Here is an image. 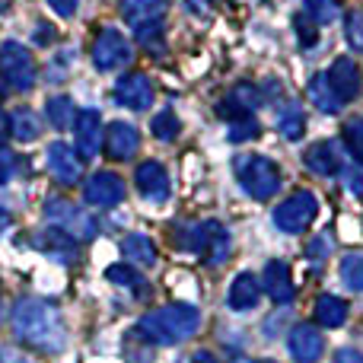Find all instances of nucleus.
<instances>
[{
	"instance_id": "nucleus-1",
	"label": "nucleus",
	"mask_w": 363,
	"mask_h": 363,
	"mask_svg": "<svg viewBox=\"0 0 363 363\" xmlns=\"http://www.w3.org/2000/svg\"><path fill=\"white\" fill-rule=\"evenodd\" d=\"M13 335L26 347L42 354H61L67 347V325L64 313L48 300H19L13 309Z\"/></svg>"
},
{
	"instance_id": "nucleus-31",
	"label": "nucleus",
	"mask_w": 363,
	"mask_h": 363,
	"mask_svg": "<svg viewBox=\"0 0 363 363\" xmlns=\"http://www.w3.org/2000/svg\"><path fill=\"white\" fill-rule=\"evenodd\" d=\"M341 140H345L347 153L354 157V163H360V166H363V115H354V118H347V121H345Z\"/></svg>"
},
{
	"instance_id": "nucleus-18",
	"label": "nucleus",
	"mask_w": 363,
	"mask_h": 363,
	"mask_svg": "<svg viewBox=\"0 0 363 363\" xmlns=\"http://www.w3.org/2000/svg\"><path fill=\"white\" fill-rule=\"evenodd\" d=\"M48 172L55 176V182H61V185H77L83 176V160L80 153L74 150L70 144H51L48 147Z\"/></svg>"
},
{
	"instance_id": "nucleus-26",
	"label": "nucleus",
	"mask_w": 363,
	"mask_h": 363,
	"mask_svg": "<svg viewBox=\"0 0 363 363\" xmlns=\"http://www.w3.org/2000/svg\"><path fill=\"white\" fill-rule=\"evenodd\" d=\"M38 245H42V252H48V255H55V258H67V262L77 258V239L67 236V233H61V230H55V226L38 236Z\"/></svg>"
},
{
	"instance_id": "nucleus-4",
	"label": "nucleus",
	"mask_w": 363,
	"mask_h": 363,
	"mask_svg": "<svg viewBox=\"0 0 363 363\" xmlns=\"http://www.w3.org/2000/svg\"><path fill=\"white\" fill-rule=\"evenodd\" d=\"M230 233L223 223L217 220H204V223L185 226V239H182V249L201 255L207 264H223L230 258Z\"/></svg>"
},
{
	"instance_id": "nucleus-48",
	"label": "nucleus",
	"mask_w": 363,
	"mask_h": 363,
	"mask_svg": "<svg viewBox=\"0 0 363 363\" xmlns=\"http://www.w3.org/2000/svg\"><path fill=\"white\" fill-rule=\"evenodd\" d=\"M0 313H4V306H0Z\"/></svg>"
},
{
	"instance_id": "nucleus-7",
	"label": "nucleus",
	"mask_w": 363,
	"mask_h": 363,
	"mask_svg": "<svg viewBox=\"0 0 363 363\" xmlns=\"http://www.w3.org/2000/svg\"><path fill=\"white\" fill-rule=\"evenodd\" d=\"M0 77L6 80V86L29 93L35 86V61H32L29 48L19 42H4L0 45Z\"/></svg>"
},
{
	"instance_id": "nucleus-37",
	"label": "nucleus",
	"mask_w": 363,
	"mask_h": 363,
	"mask_svg": "<svg viewBox=\"0 0 363 363\" xmlns=\"http://www.w3.org/2000/svg\"><path fill=\"white\" fill-rule=\"evenodd\" d=\"M13 172H16V160H13V153L6 150L4 144H0V185H6V182L13 179Z\"/></svg>"
},
{
	"instance_id": "nucleus-8",
	"label": "nucleus",
	"mask_w": 363,
	"mask_h": 363,
	"mask_svg": "<svg viewBox=\"0 0 363 363\" xmlns=\"http://www.w3.org/2000/svg\"><path fill=\"white\" fill-rule=\"evenodd\" d=\"M131 61H134L131 42H128V38L121 35L115 26H108V29H102L99 35H96V42H93V64H96V70L108 74V70L128 67Z\"/></svg>"
},
{
	"instance_id": "nucleus-15",
	"label": "nucleus",
	"mask_w": 363,
	"mask_h": 363,
	"mask_svg": "<svg viewBox=\"0 0 363 363\" xmlns=\"http://www.w3.org/2000/svg\"><path fill=\"white\" fill-rule=\"evenodd\" d=\"M102 147H106L108 160L128 163V160H134V153H138V147H140V134H138V128L128 125V121H112V125L106 128Z\"/></svg>"
},
{
	"instance_id": "nucleus-30",
	"label": "nucleus",
	"mask_w": 363,
	"mask_h": 363,
	"mask_svg": "<svg viewBox=\"0 0 363 363\" xmlns=\"http://www.w3.org/2000/svg\"><path fill=\"white\" fill-rule=\"evenodd\" d=\"M338 277L345 290L351 294H363V255H345L338 264Z\"/></svg>"
},
{
	"instance_id": "nucleus-28",
	"label": "nucleus",
	"mask_w": 363,
	"mask_h": 363,
	"mask_svg": "<svg viewBox=\"0 0 363 363\" xmlns=\"http://www.w3.org/2000/svg\"><path fill=\"white\" fill-rule=\"evenodd\" d=\"M45 115H48L51 128L64 131V128H70V125H74V118H77L74 99H70V96H51V99L45 102Z\"/></svg>"
},
{
	"instance_id": "nucleus-44",
	"label": "nucleus",
	"mask_w": 363,
	"mask_h": 363,
	"mask_svg": "<svg viewBox=\"0 0 363 363\" xmlns=\"http://www.w3.org/2000/svg\"><path fill=\"white\" fill-rule=\"evenodd\" d=\"M6 96H10V86H6V80H4V77H0V106H4V102H6Z\"/></svg>"
},
{
	"instance_id": "nucleus-3",
	"label": "nucleus",
	"mask_w": 363,
	"mask_h": 363,
	"mask_svg": "<svg viewBox=\"0 0 363 363\" xmlns=\"http://www.w3.org/2000/svg\"><path fill=\"white\" fill-rule=\"evenodd\" d=\"M236 169V182L242 185V191L255 201H268L281 191V169L274 160L258 157V153H245V157L233 160Z\"/></svg>"
},
{
	"instance_id": "nucleus-12",
	"label": "nucleus",
	"mask_w": 363,
	"mask_h": 363,
	"mask_svg": "<svg viewBox=\"0 0 363 363\" xmlns=\"http://www.w3.org/2000/svg\"><path fill=\"white\" fill-rule=\"evenodd\" d=\"M125 194H128V188L118 172H96V176L83 185V201L93 207H115L125 201Z\"/></svg>"
},
{
	"instance_id": "nucleus-34",
	"label": "nucleus",
	"mask_w": 363,
	"mask_h": 363,
	"mask_svg": "<svg viewBox=\"0 0 363 363\" xmlns=\"http://www.w3.org/2000/svg\"><path fill=\"white\" fill-rule=\"evenodd\" d=\"M345 38L351 45V51L363 55V6H354L345 16Z\"/></svg>"
},
{
	"instance_id": "nucleus-5",
	"label": "nucleus",
	"mask_w": 363,
	"mask_h": 363,
	"mask_svg": "<svg viewBox=\"0 0 363 363\" xmlns=\"http://www.w3.org/2000/svg\"><path fill=\"white\" fill-rule=\"evenodd\" d=\"M319 217V198L313 191H294L287 201L274 207V226L287 236H300L313 226V220Z\"/></svg>"
},
{
	"instance_id": "nucleus-46",
	"label": "nucleus",
	"mask_w": 363,
	"mask_h": 363,
	"mask_svg": "<svg viewBox=\"0 0 363 363\" xmlns=\"http://www.w3.org/2000/svg\"><path fill=\"white\" fill-rule=\"evenodd\" d=\"M4 131H10V125H6V118H0V134Z\"/></svg>"
},
{
	"instance_id": "nucleus-42",
	"label": "nucleus",
	"mask_w": 363,
	"mask_h": 363,
	"mask_svg": "<svg viewBox=\"0 0 363 363\" xmlns=\"http://www.w3.org/2000/svg\"><path fill=\"white\" fill-rule=\"evenodd\" d=\"M328 252V239H313V242H309V255H325Z\"/></svg>"
},
{
	"instance_id": "nucleus-32",
	"label": "nucleus",
	"mask_w": 363,
	"mask_h": 363,
	"mask_svg": "<svg viewBox=\"0 0 363 363\" xmlns=\"http://www.w3.org/2000/svg\"><path fill=\"white\" fill-rule=\"evenodd\" d=\"M150 131H153V138L157 140H176L182 134V121H179V115L172 112V108H163V112L153 115Z\"/></svg>"
},
{
	"instance_id": "nucleus-47",
	"label": "nucleus",
	"mask_w": 363,
	"mask_h": 363,
	"mask_svg": "<svg viewBox=\"0 0 363 363\" xmlns=\"http://www.w3.org/2000/svg\"><path fill=\"white\" fill-rule=\"evenodd\" d=\"M236 363H252V360H236Z\"/></svg>"
},
{
	"instance_id": "nucleus-22",
	"label": "nucleus",
	"mask_w": 363,
	"mask_h": 363,
	"mask_svg": "<svg viewBox=\"0 0 363 363\" xmlns=\"http://www.w3.org/2000/svg\"><path fill=\"white\" fill-rule=\"evenodd\" d=\"M274 125L281 131V138L287 140H300L306 134V115H303V106L296 99H284L274 112Z\"/></svg>"
},
{
	"instance_id": "nucleus-24",
	"label": "nucleus",
	"mask_w": 363,
	"mask_h": 363,
	"mask_svg": "<svg viewBox=\"0 0 363 363\" xmlns=\"http://www.w3.org/2000/svg\"><path fill=\"white\" fill-rule=\"evenodd\" d=\"M121 255H125L128 262H134L138 268H150V264L157 262V245H153V239L144 236V233H128V236L121 239Z\"/></svg>"
},
{
	"instance_id": "nucleus-41",
	"label": "nucleus",
	"mask_w": 363,
	"mask_h": 363,
	"mask_svg": "<svg viewBox=\"0 0 363 363\" xmlns=\"http://www.w3.org/2000/svg\"><path fill=\"white\" fill-rule=\"evenodd\" d=\"M0 363H32L26 354L19 351H10V347H0Z\"/></svg>"
},
{
	"instance_id": "nucleus-40",
	"label": "nucleus",
	"mask_w": 363,
	"mask_h": 363,
	"mask_svg": "<svg viewBox=\"0 0 363 363\" xmlns=\"http://www.w3.org/2000/svg\"><path fill=\"white\" fill-rule=\"evenodd\" d=\"M335 363H363V354L354 347H338L335 351Z\"/></svg>"
},
{
	"instance_id": "nucleus-25",
	"label": "nucleus",
	"mask_w": 363,
	"mask_h": 363,
	"mask_svg": "<svg viewBox=\"0 0 363 363\" xmlns=\"http://www.w3.org/2000/svg\"><path fill=\"white\" fill-rule=\"evenodd\" d=\"M6 125H10V134L19 140V144H32V140L42 134V121H38V115L26 106L13 108V112L6 115Z\"/></svg>"
},
{
	"instance_id": "nucleus-33",
	"label": "nucleus",
	"mask_w": 363,
	"mask_h": 363,
	"mask_svg": "<svg viewBox=\"0 0 363 363\" xmlns=\"http://www.w3.org/2000/svg\"><path fill=\"white\" fill-rule=\"evenodd\" d=\"M303 4H306V13L315 19V23L328 26V23H335V19H338L341 4H345V0H303Z\"/></svg>"
},
{
	"instance_id": "nucleus-17",
	"label": "nucleus",
	"mask_w": 363,
	"mask_h": 363,
	"mask_svg": "<svg viewBox=\"0 0 363 363\" xmlns=\"http://www.w3.org/2000/svg\"><path fill=\"white\" fill-rule=\"evenodd\" d=\"M262 287L268 290V300H274L277 306H287L294 303L296 290H294V274H290V264L281 258H271L262 271Z\"/></svg>"
},
{
	"instance_id": "nucleus-23",
	"label": "nucleus",
	"mask_w": 363,
	"mask_h": 363,
	"mask_svg": "<svg viewBox=\"0 0 363 363\" xmlns=\"http://www.w3.org/2000/svg\"><path fill=\"white\" fill-rule=\"evenodd\" d=\"M347 313H351L347 300H341V296H335V294H322L319 303H315V325L341 328L347 322Z\"/></svg>"
},
{
	"instance_id": "nucleus-11",
	"label": "nucleus",
	"mask_w": 363,
	"mask_h": 363,
	"mask_svg": "<svg viewBox=\"0 0 363 363\" xmlns=\"http://www.w3.org/2000/svg\"><path fill=\"white\" fill-rule=\"evenodd\" d=\"M134 185H138L140 198L153 201V204H163V201H169V194H172L169 172H166V166L160 163V160L140 163L138 169H134Z\"/></svg>"
},
{
	"instance_id": "nucleus-20",
	"label": "nucleus",
	"mask_w": 363,
	"mask_h": 363,
	"mask_svg": "<svg viewBox=\"0 0 363 363\" xmlns=\"http://www.w3.org/2000/svg\"><path fill=\"white\" fill-rule=\"evenodd\" d=\"M262 303V281H258L252 271H242V274L233 277L230 294H226V306L233 313H249Z\"/></svg>"
},
{
	"instance_id": "nucleus-43",
	"label": "nucleus",
	"mask_w": 363,
	"mask_h": 363,
	"mask_svg": "<svg viewBox=\"0 0 363 363\" xmlns=\"http://www.w3.org/2000/svg\"><path fill=\"white\" fill-rule=\"evenodd\" d=\"M191 363H220V360L213 357L211 351H198V354H194V360H191Z\"/></svg>"
},
{
	"instance_id": "nucleus-2",
	"label": "nucleus",
	"mask_w": 363,
	"mask_h": 363,
	"mask_svg": "<svg viewBox=\"0 0 363 363\" xmlns=\"http://www.w3.org/2000/svg\"><path fill=\"white\" fill-rule=\"evenodd\" d=\"M201 328V313L191 303H169V306H157L150 313L140 315L138 335L153 345H182V341L194 338Z\"/></svg>"
},
{
	"instance_id": "nucleus-36",
	"label": "nucleus",
	"mask_w": 363,
	"mask_h": 363,
	"mask_svg": "<svg viewBox=\"0 0 363 363\" xmlns=\"http://www.w3.org/2000/svg\"><path fill=\"white\" fill-rule=\"evenodd\" d=\"M262 134V125L255 121V115H242V118L230 121V140L233 144H245V140H255Z\"/></svg>"
},
{
	"instance_id": "nucleus-38",
	"label": "nucleus",
	"mask_w": 363,
	"mask_h": 363,
	"mask_svg": "<svg viewBox=\"0 0 363 363\" xmlns=\"http://www.w3.org/2000/svg\"><path fill=\"white\" fill-rule=\"evenodd\" d=\"M55 38H57L55 26H48V23H38L35 26V35H32V42H35L38 48H45V45H55Z\"/></svg>"
},
{
	"instance_id": "nucleus-6",
	"label": "nucleus",
	"mask_w": 363,
	"mask_h": 363,
	"mask_svg": "<svg viewBox=\"0 0 363 363\" xmlns=\"http://www.w3.org/2000/svg\"><path fill=\"white\" fill-rule=\"evenodd\" d=\"M45 217H48V223L55 226V230L67 233V236H74L77 242H86V239L96 236V220L89 217L83 207L70 204L67 198H51L48 204H45Z\"/></svg>"
},
{
	"instance_id": "nucleus-39",
	"label": "nucleus",
	"mask_w": 363,
	"mask_h": 363,
	"mask_svg": "<svg viewBox=\"0 0 363 363\" xmlns=\"http://www.w3.org/2000/svg\"><path fill=\"white\" fill-rule=\"evenodd\" d=\"M48 6L57 13V16H64V19H70L77 10H80V0H48Z\"/></svg>"
},
{
	"instance_id": "nucleus-45",
	"label": "nucleus",
	"mask_w": 363,
	"mask_h": 363,
	"mask_svg": "<svg viewBox=\"0 0 363 363\" xmlns=\"http://www.w3.org/2000/svg\"><path fill=\"white\" fill-rule=\"evenodd\" d=\"M6 226H10V213H6V211H4V207H0V233H4V230H6Z\"/></svg>"
},
{
	"instance_id": "nucleus-27",
	"label": "nucleus",
	"mask_w": 363,
	"mask_h": 363,
	"mask_svg": "<svg viewBox=\"0 0 363 363\" xmlns=\"http://www.w3.org/2000/svg\"><path fill=\"white\" fill-rule=\"evenodd\" d=\"M106 277L112 284H118V287L134 290L138 296H150V284H147L144 274H140L138 268H131V264H112V268L106 271Z\"/></svg>"
},
{
	"instance_id": "nucleus-13",
	"label": "nucleus",
	"mask_w": 363,
	"mask_h": 363,
	"mask_svg": "<svg viewBox=\"0 0 363 363\" xmlns=\"http://www.w3.org/2000/svg\"><path fill=\"white\" fill-rule=\"evenodd\" d=\"M74 134H77V153H80V160H93L96 153L102 150V138H106L99 108H83V112H77Z\"/></svg>"
},
{
	"instance_id": "nucleus-21",
	"label": "nucleus",
	"mask_w": 363,
	"mask_h": 363,
	"mask_svg": "<svg viewBox=\"0 0 363 363\" xmlns=\"http://www.w3.org/2000/svg\"><path fill=\"white\" fill-rule=\"evenodd\" d=\"M166 10H169V0H121V16L134 29L150 26V23H163Z\"/></svg>"
},
{
	"instance_id": "nucleus-16",
	"label": "nucleus",
	"mask_w": 363,
	"mask_h": 363,
	"mask_svg": "<svg viewBox=\"0 0 363 363\" xmlns=\"http://www.w3.org/2000/svg\"><path fill=\"white\" fill-rule=\"evenodd\" d=\"M287 351L296 363H319L322 354H325V338L315 325H296L294 332L287 335Z\"/></svg>"
},
{
	"instance_id": "nucleus-35",
	"label": "nucleus",
	"mask_w": 363,
	"mask_h": 363,
	"mask_svg": "<svg viewBox=\"0 0 363 363\" xmlns=\"http://www.w3.org/2000/svg\"><path fill=\"white\" fill-rule=\"evenodd\" d=\"M294 32H296V38H300L303 48H313V45L319 42V23H315L306 10L294 16Z\"/></svg>"
},
{
	"instance_id": "nucleus-19",
	"label": "nucleus",
	"mask_w": 363,
	"mask_h": 363,
	"mask_svg": "<svg viewBox=\"0 0 363 363\" xmlns=\"http://www.w3.org/2000/svg\"><path fill=\"white\" fill-rule=\"evenodd\" d=\"M262 102H264V96L258 86H252V83H236L233 93L217 106V115L226 121H236V118H242V115H252Z\"/></svg>"
},
{
	"instance_id": "nucleus-10",
	"label": "nucleus",
	"mask_w": 363,
	"mask_h": 363,
	"mask_svg": "<svg viewBox=\"0 0 363 363\" xmlns=\"http://www.w3.org/2000/svg\"><path fill=\"white\" fill-rule=\"evenodd\" d=\"M112 99L118 102V106L131 108V112H144V108L153 106V83L147 74H140V70H131V74L118 77V83H115L112 89Z\"/></svg>"
},
{
	"instance_id": "nucleus-14",
	"label": "nucleus",
	"mask_w": 363,
	"mask_h": 363,
	"mask_svg": "<svg viewBox=\"0 0 363 363\" xmlns=\"http://www.w3.org/2000/svg\"><path fill=\"white\" fill-rule=\"evenodd\" d=\"M303 163H306V169L313 176L332 179L338 172H345V153H341L338 140H319V144H313L303 153Z\"/></svg>"
},
{
	"instance_id": "nucleus-29",
	"label": "nucleus",
	"mask_w": 363,
	"mask_h": 363,
	"mask_svg": "<svg viewBox=\"0 0 363 363\" xmlns=\"http://www.w3.org/2000/svg\"><path fill=\"white\" fill-rule=\"evenodd\" d=\"M309 102H313L319 112H325V115H335L338 112V99L332 96V89H328V80H325V74H315L313 80H309Z\"/></svg>"
},
{
	"instance_id": "nucleus-9",
	"label": "nucleus",
	"mask_w": 363,
	"mask_h": 363,
	"mask_svg": "<svg viewBox=\"0 0 363 363\" xmlns=\"http://www.w3.org/2000/svg\"><path fill=\"white\" fill-rule=\"evenodd\" d=\"M325 80H328V89H332V96L338 99V106H347V102H354L363 93L360 67L351 61V57H345V55L335 57V64L328 67Z\"/></svg>"
}]
</instances>
